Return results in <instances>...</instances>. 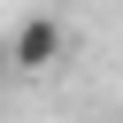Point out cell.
<instances>
[{"instance_id": "1", "label": "cell", "mask_w": 123, "mask_h": 123, "mask_svg": "<svg viewBox=\"0 0 123 123\" xmlns=\"http://www.w3.org/2000/svg\"><path fill=\"white\" fill-rule=\"evenodd\" d=\"M54 62H62V23H54V15H31V23L15 31V69L38 77V69H54Z\"/></svg>"}]
</instances>
